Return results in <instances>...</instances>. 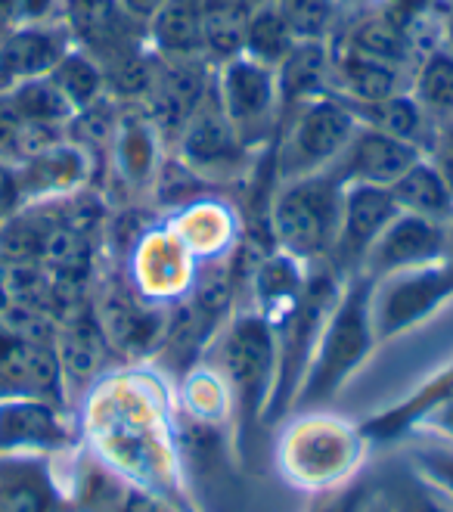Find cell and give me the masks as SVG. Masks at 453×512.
Instances as JSON below:
<instances>
[{
    "mask_svg": "<svg viewBox=\"0 0 453 512\" xmlns=\"http://www.w3.org/2000/svg\"><path fill=\"white\" fill-rule=\"evenodd\" d=\"M373 491H376V481L360 472L354 481H348L345 488L317 494L308 512H360L367 506V500L373 497Z\"/></svg>",
    "mask_w": 453,
    "mask_h": 512,
    "instance_id": "39",
    "label": "cell"
},
{
    "mask_svg": "<svg viewBox=\"0 0 453 512\" xmlns=\"http://www.w3.org/2000/svg\"><path fill=\"white\" fill-rule=\"evenodd\" d=\"M354 128V112L336 94L314 97L292 109L280 122L277 140L270 143L277 184L326 171L329 162L342 153Z\"/></svg>",
    "mask_w": 453,
    "mask_h": 512,
    "instance_id": "7",
    "label": "cell"
},
{
    "mask_svg": "<svg viewBox=\"0 0 453 512\" xmlns=\"http://www.w3.org/2000/svg\"><path fill=\"white\" fill-rule=\"evenodd\" d=\"M118 264H122L134 289L159 308L177 305L190 292L199 274V261L171 233L165 218L149 224L128 246Z\"/></svg>",
    "mask_w": 453,
    "mask_h": 512,
    "instance_id": "12",
    "label": "cell"
},
{
    "mask_svg": "<svg viewBox=\"0 0 453 512\" xmlns=\"http://www.w3.org/2000/svg\"><path fill=\"white\" fill-rule=\"evenodd\" d=\"M19 174V190H22V205L28 202H50L72 196L84 187L94 184L97 162L90 159L87 149L72 143L69 137L53 143L44 153L25 159L16 165Z\"/></svg>",
    "mask_w": 453,
    "mask_h": 512,
    "instance_id": "24",
    "label": "cell"
},
{
    "mask_svg": "<svg viewBox=\"0 0 453 512\" xmlns=\"http://www.w3.org/2000/svg\"><path fill=\"white\" fill-rule=\"evenodd\" d=\"M118 4H122V10L131 16V19H137V22H149V19H153L165 4H168V0H118Z\"/></svg>",
    "mask_w": 453,
    "mask_h": 512,
    "instance_id": "45",
    "label": "cell"
},
{
    "mask_svg": "<svg viewBox=\"0 0 453 512\" xmlns=\"http://www.w3.org/2000/svg\"><path fill=\"white\" fill-rule=\"evenodd\" d=\"M429 159L435 162V168L441 171L447 190L453 193V125H441L438 143H435V149H432V156H429Z\"/></svg>",
    "mask_w": 453,
    "mask_h": 512,
    "instance_id": "44",
    "label": "cell"
},
{
    "mask_svg": "<svg viewBox=\"0 0 453 512\" xmlns=\"http://www.w3.org/2000/svg\"><path fill=\"white\" fill-rule=\"evenodd\" d=\"M19 128H22V115L13 106L10 90H0V159L7 156V149H10Z\"/></svg>",
    "mask_w": 453,
    "mask_h": 512,
    "instance_id": "43",
    "label": "cell"
},
{
    "mask_svg": "<svg viewBox=\"0 0 453 512\" xmlns=\"http://www.w3.org/2000/svg\"><path fill=\"white\" fill-rule=\"evenodd\" d=\"M388 190L395 196L401 212L407 215L438 221V224H447L453 218V193L447 190L441 171L429 156L416 159Z\"/></svg>",
    "mask_w": 453,
    "mask_h": 512,
    "instance_id": "30",
    "label": "cell"
},
{
    "mask_svg": "<svg viewBox=\"0 0 453 512\" xmlns=\"http://www.w3.org/2000/svg\"><path fill=\"white\" fill-rule=\"evenodd\" d=\"M118 125L112 134V146L106 156V171L112 177L115 190H122L128 199L149 196L153 180L159 174L162 159L171 153L159 125L146 106L137 103H118Z\"/></svg>",
    "mask_w": 453,
    "mask_h": 512,
    "instance_id": "13",
    "label": "cell"
},
{
    "mask_svg": "<svg viewBox=\"0 0 453 512\" xmlns=\"http://www.w3.org/2000/svg\"><path fill=\"white\" fill-rule=\"evenodd\" d=\"M66 488L72 494L75 512H187L131 485L128 478L100 463L90 450L75 460V472L69 475Z\"/></svg>",
    "mask_w": 453,
    "mask_h": 512,
    "instance_id": "23",
    "label": "cell"
},
{
    "mask_svg": "<svg viewBox=\"0 0 453 512\" xmlns=\"http://www.w3.org/2000/svg\"><path fill=\"white\" fill-rule=\"evenodd\" d=\"M72 44L75 41L63 19L4 28V35H0V90L50 75L59 59L72 50Z\"/></svg>",
    "mask_w": 453,
    "mask_h": 512,
    "instance_id": "22",
    "label": "cell"
},
{
    "mask_svg": "<svg viewBox=\"0 0 453 512\" xmlns=\"http://www.w3.org/2000/svg\"><path fill=\"white\" fill-rule=\"evenodd\" d=\"M78 447L66 407L41 398H0V454L63 457Z\"/></svg>",
    "mask_w": 453,
    "mask_h": 512,
    "instance_id": "15",
    "label": "cell"
},
{
    "mask_svg": "<svg viewBox=\"0 0 453 512\" xmlns=\"http://www.w3.org/2000/svg\"><path fill=\"white\" fill-rule=\"evenodd\" d=\"M298 41H332L342 22L336 0H277Z\"/></svg>",
    "mask_w": 453,
    "mask_h": 512,
    "instance_id": "37",
    "label": "cell"
},
{
    "mask_svg": "<svg viewBox=\"0 0 453 512\" xmlns=\"http://www.w3.org/2000/svg\"><path fill=\"white\" fill-rule=\"evenodd\" d=\"M416 159H422V153L410 143H401L395 137L357 122L354 134L342 146V153L329 162L326 174L336 180L339 187H348V184L391 187Z\"/></svg>",
    "mask_w": 453,
    "mask_h": 512,
    "instance_id": "18",
    "label": "cell"
},
{
    "mask_svg": "<svg viewBox=\"0 0 453 512\" xmlns=\"http://www.w3.org/2000/svg\"><path fill=\"white\" fill-rule=\"evenodd\" d=\"M171 153L215 190L246 184L258 159V153H252L236 137L227 115L221 112V103L215 97V81H211V90L196 106V112L187 118V125L180 128Z\"/></svg>",
    "mask_w": 453,
    "mask_h": 512,
    "instance_id": "10",
    "label": "cell"
},
{
    "mask_svg": "<svg viewBox=\"0 0 453 512\" xmlns=\"http://www.w3.org/2000/svg\"><path fill=\"white\" fill-rule=\"evenodd\" d=\"M274 72H277L280 122H283V118L292 109H298L301 103L323 97V94H332V87H329V72H332L329 41H298Z\"/></svg>",
    "mask_w": 453,
    "mask_h": 512,
    "instance_id": "27",
    "label": "cell"
},
{
    "mask_svg": "<svg viewBox=\"0 0 453 512\" xmlns=\"http://www.w3.org/2000/svg\"><path fill=\"white\" fill-rule=\"evenodd\" d=\"M0 512H75L56 460L0 454Z\"/></svg>",
    "mask_w": 453,
    "mask_h": 512,
    "instance_id": "20",
    "label": "cell"
},
{
    "mask_svg": "<svg viewBox=\"0 0 453 512\" xmlns=\"http://www.w3.org/2000/svg\"><path fill=\"white\" fill-rule=\"evenodd\" d=\"M342 10H357V7H367V4H376V0H336Z\"/></svg>",
    "mask_w": 453,
    "mask_h": 512,
    "instance_id": "47",
    "label": "cell"
},
{
    "mask_svg": "<svg viewBox=\"0 0 453 512\" xmlns=\"http://www.w3.org/2000/svg\"><path fill=\"white\" fill-rule=\"evenodd\" d=\"M227 385L233 407V447L243 469H252L258 432L264 429V410L274 395L277 379V339L258 311L239 308L202 354Z\"/></svg>",
    "mask_w": 453,
    "mask_h": 512,
    "instance_id": "2",
    "label": "cell"
},
{
    "mask_svg": "<svg viewBox=\"0 0 453 512\" xmlns=\"http://www.w3.org/2000/svg\"><path fill=\"white\" fill-rule=\"evenodd\" d=\"M50 81L59 87V94L69 100V106L78 112L90 103L106 97V72L94 56L84 53L72 44V50L59 59L50 72Z\"/></svg>",
    "mask_w": 453,
    "mask_h": 512,
    "instance_id": "33",
    "label": "cell"
},
{
    "mask_svg": "<svg viewBox=\"0 0 453 512\" xmlns=\"http://www.w3.org/2000/svg\"><path fill=\"white\" fill-rule=\"evenodd\" d=\"M19 208H22V190H19L16 165L0 159V227H4Z\"/></svg>",
    "mask_w": 453,
    "mask_h": 512,
    "instance_id": "41",
    "label": "cell"
},
{
    "mask_svg": "<svg viewBox=\"0 0 453 512\" xmlns=\"http://www.w3.org/2000/svg\"><path fill=\"white\" fill-rule=\"evenodd\" d=\"M348 109L354 112L360 125L376 128L401 143H410L422 156H432L441 125L416 103L410 90H398V94L376 103H348Z\"/></svg>",
    "mask_w": 453,
    "mask_h": 512,
    "instance_id": "26",
    "label": "cell"
},
{
    "mask_svg": "<svg viewBox=\"0 0 453 512\" xmlns=\"http://www.w3.org/2000/svg\"><path fill=\"white\" fill-rule=\"evenodd\" d=\"M63 19V0H22L16 25L28 22H59Z\"/></svg>",
    "mask_w": 453,
    "mask_h": 512,
    "instance_id": "42",
    "label": "cell"
},
{
    "mask_svg": "<svg viewBox=\"0 0 453 512\" xmlns=\"http://www.w3.org/2000/svg\"><path fill=\"white\" fill-rule=\"evenodd\" d=\"M63 22L75 47L103 69L146 47V25L131 19L118 0H63Z\"/></svg>",
    "mask_w": 453,
    "mask_h": 512,
    "instance_id": "16",
    "label": "cell"
},
{
    "mask_svg": "<svg viewBox=\"0 0 453 512\" xmlns=\"http://www.w3.org/2000/svg\"><path fill=\"white\" fill-rule=\"evenodd\" d=\"M146 44L159 59H205L199 0H168L146 22Z\"/></svg>",
    "mask_w": 453,
    "mask_h": 512,
    "instance_id": "29",
    "label": "cell"
},
{
    "mask_svg": "<svg viewBox=\"0 0 453 512\" xmlns=\"http://www.w3.org/2000/svg\"><path fill=\"white\" fill-rule=\"evenodd\" d=\"M360 512H391V509H388V503H385L382 491L376 488V491H373V497L367 500V506H364V509H360Z\"/></svg>",
    "mask_w": 453,
    "mask_h": 512,
    "instance_id": "46",
    "label": "cell"
},
{
    "mask_svg": "<svg viewBox=\"0 0 453 512\" xmlns=\"http://www.w3.org/2000/svg\"><path fill=\"white\" fill-rule=\"evenodd\" d=\"M329 53H332L329 87L345 103H376L398 94V90H407L410 84L407 69L367 56L354 47H345L339 41H329Z\"/></svg>",
    "mask_w": 453,
    "mask_h": 512,
    "instance_id": "25",
    "label": "cell"
},
{
    "mask_svg": "<svg viewBox=\"0 0 453 512\" xmlns=\"http://www.w3.org/2000/svg\"><path fill=\"white\" fill-rule=\"evenodd\" d=\"M444 258H447V224L398 212L376 239V246L370 249L360 274L376 280L385 274H395V270L435 264Z\"/></svg>",
    "mask_w": 453,
    "mask_h": 512,
    "instance_id": "19",
    "label": "cell"
},
{
    "mask_svg": "<svg viewBox=\"0 0 453 512\" xmlns=\"http://www.w3.org/2000/svg\"><path fill=\"white\" fill-rule=\"evenodd\" d=\"M211 193H221L215 190L211 184H205V180L190 171L184 162H180L174 153H168L159 165V174L153 180V190H149V199L156 202V208H162L165 215L171 212H180V208H187Z\"/></svg>",
    "mask_w": 453,
    "mask_h": 512,
    "instance_id": "34",
    "label": "cell"
},
{
    "mask_svg": "<svg viewBox=\"0 0 453 512\" xmlns=\"http://www.w3.org/2000/svg\"><path fill=\"white\" fill-rule=\"evenodd\" d=\"M376 488L382 491L391 512H453V506L429 485L426 478H419L410 469V463H407V469L388 475Z\"/></svg>",
    "mask_w": 453,
    "mask_h": 512,
    "instance_id": "36",
    "label": "cell"
},
{
    "mask_svg": "<svg viewBox=\"0 0 453 512\" xmlns=\"http://www.w3.org/2000/svg\"><path fill=\"white\" fill-rule=\"evenodd\" d=\"M407 90L438 125H453V47L444 44L410 69Z\"/></svg>",
    "mask_w": 453,
    "mask_h": 512,
    "instance_id": "32",
    "label": "cell"
},
{
    "mask_svg": "<svg viewBox=\"0 0 453 512\" xmlns=\"http://www.w3.org/2000/svg\"><path fill=\"white\" fill-rule=\"evenodd\" d=\"M162 218L199 264L230 258L246 233L236 205H230L221 193H211L187 208H180V212H171Z\"/></svg>",
    "mask_w": 453,
    "mask_h": 512,
    "instance_id": "21",
    "label": "cell"
},
{
    "mask_svg": "<svg viewBox=\"0 0 453 512\" xmlns=\"http://www.w3.org/2000/svg\"><path fill=\"white\" fill-rule=\"evenodd\" d=\"M453 301V264L435 261L370 280V320L376 342H395L429 323Z\"/></svg>",
    "mask_w": 453,
    "mask_h": 512,
    "instance_id": "9",
    "label": "cell"
},
{
    "mask_svg": "<svg viewBox=\"0 0 453 512\" xmlns=\"http://www.w3.org/2000/svg\"><path fill=\"white\" fill-rule=\"evenodd\" d=\"M398 212L401 208L388 187H367V184L342 187L339 230H336V243H332V252L326 261L336 267L345 280L357 277L370 249L376 246V239L382 236V230Z\"/></svg>",
    "mask_w": 453,
    "mask_h": 512,
    "instance_id": "14",
    "label": "cell"
},
{
    "mask_svg": "<svg viewBox=\"0 0 453 512\" xmlns=\"http://www.w3.org/2000/svg\"><path fill=\"white\" fill-rule=\"evenodd\" d=\"M447 261L453 264V218L447 221Z\"/></svg>",
    "mask_w": 453,
    "mask_h": 512,
    "instance_id": "48",
    "label": "cell"
},
{
    "mask_svg": "<svg viewBox=\"0 0 453 512\" xmlns=\"http://www.w3.org/2000/svg\"><path fill=\"white\" fill-rule=\"evenodd\" d=\"M453 398V360L450 364H444L438 373H432L422 385H416L407 398H401L398 404H391L373 416H367L364 423H360V429H364V435L370 438V444H379V441H398L404 435L413 432L416 419L432 410L435 404Z\"/></svg>",
    "mask_w": 453,
    "mask_h": 512,
    "instance_id": "28",
    "label": "cell"
},
{
    "mask_svg": "<svg viewBox=\"0 0 453 512\" xmlns=\"http://www.w3.org/2000/svg\"><path fill=\"white\" fill-rule=\"evenodd\" d=\"M10 97L16 112L22 115V122L32 125H69V118L75 115V109L59 94V87L50 81V75L10 87Z\"/></svg>",
    "mask_w": 453,
    "mask_h": 512,
    "instance_id": "35",
    "label": "cell"
},
{
    "mask_svg": "<svg viewBox=\"0 0 453 512\" xmlns=\"http://www.w3.org/2000/svg\"><path fill=\"white\" fill-rule=\"evenodd\" d=\"M53 351L59 360V370H63L69 404L81 401L87 391L94 388L109 370H115V364H118L97 317H94L90 301L75 311H69L63 320L56 323Z\"/></svg>",
    "mask_w": 453,
    "mask_h": 512,
    "instance_id": "17",
    "label": "cell"
},
{
    "mask_svg": "<svg viewBox=\"0 0 453 512\" xmlns=\"http://www.w3.org/2000/svg\"><path fill=\"white\" fill-rule=\"evenodd\" d=\"M90 308L118 364H149L156 357L168 326V308L146 301L128 280L122 264H112L97 274L90 289Z\"/></svg>",
    "mask_w": 453,
    "mask_h": 512,
    "instance_id": "8",
    "label": "cell"
},
{
    "mask_svg": "<svg viewBox=\"0 0 453 512\" xmlns=\"http://www.w3.org/2000/svg\"><path fill=\"white\" fill-rule=\"evenodd\" d=\"M345 277L329 261L308 264V283L301 289L295 308L274 326L277 339V379L274 395L264 410V429L283 426L292 416L298 385L305 379V370L311 364V354L317 348V339L326 326V317L336 308L342 295Z\"/></svg>",
    "mask_w": 453,
    "mask_h": 512,
    "instance_id": "5",
    "label": "cell"
},
{
    "mask_svg": "<svg viewBox=\"0 0 453 512\" xmlns=\"http://www.w3.org/2000/svg\"><path fill=\"white\" fill-rule=\"evenodd\" d=\"M376 348L379 342L370 320V277L357 274L345 280L336 308L326 317L305 379L298 385L292 413L329 407Z\"/></svg>",
    "mask_w": 453,
    "mask_h": 512,
    "instance_id": "4",
    "label": "cell"
},
{
    "mask_svg": "<svg viewBox=\"0 0 453 512\" xmlns=\"http://www.w3.org/2000/svg\"><path fill=\"white\" fill-rule=\"evenodd\" d=\"M215 97L230 128L252 153H261L277 140L280 131V90L277 72L255 63L249 56H236L215 66Z\"/></svg>",
    "mask_w": 453,
    "mask_h": 512,
    "instance_id": "11",
    "label": "cell"
},
{
    "mask_svg": "<svg viewBox=\"0 0 453 512\" xmlns=\"http://www.w3.org/2000/svg\"><path fill=\"white\" fill-rule=\"evenodd\" d=\"M339 212L342 187L326 171L277 184L267 202L270 243L305 264L326 261L336 243Z\"/></svg>",
    "mask_w": 453,
    "mask_h": 512,
    "instance_id": "6",
    "label": "cell"
},
{
    "mask_svg": "<svg viewBox=\"0 0 453 512\" xmlns=\"http://www.w3.org/2000/svg\"><path fill=\"white\" fill-rule=\"evenodd\" d=\"M295 44H298V38L292 32V25L286 22L277 0H255L246 16L243 56L277 69Z\"/></svg>",
    "mask_w": 453,
    "mask_h": 512,
    "instance_id": "31",
    "label": "cell"
},
{
    "mask_svg": "<svg viewBox=\"0 0 453 512\" xmlns=\"http://www.w3.org/2000/svg\"><path fill=\"white\" fill-rule=\"evenodd\" d=\"M410 469L426 478L429 485L453 506V447L450 444H422L407 454Z\"/></svg>",
    "mask_w": 453,
    "mask_h": 512,
    "instance_id": "38",
    "label": "cell"
},
{
    "mask_svg": "<svg viewBox=\"0 0 453 512\" xmlns=\"http://www.w3.org/2000/svg\"><path fill=\"white\" fill-rule=\"evenodd\" d=\"M370 438L345 416L323 410H301L286 419L277 441V469L292 488L311 497L345 488L364 472Z\"/></svg>",
    "mask_w": 453,
    "mask_h": 512,
    "instance_id": "3",
    "label": "cell"
},
{
    "mask_svg": "<svg viewBox=\"0 0 453 512\" xmlns=\"http://www.w3.org/2000/svg\"><path fill=\"white\" fill-rule=\"evenodd\" d=\"M413 432L419 435H432L438 438L441 444H450L453 447V398L435 404L432 410H426L419 419H416V426Z\"/></svg>",
    "mask_w": 453,
    "mask_h": 512,
    "instance_id": "40",
    "label": "cell"
},
{
    "mask_svg": "<svg viewBox=\"0 0 453 512\" xmlns=\"http://www.w3.org/2000/svg\"><path fill=\"white\" fill-rule=\"evenodd\" d=\"M81 401L90 454L131 485L199 512L180 466L174 388L153 364L109 370Z\"/></svg>",
    "mask_w": 453,
    "mask_h": 512,
    "instance_id": "1",
    "label": "cell"
}]
</instances>
